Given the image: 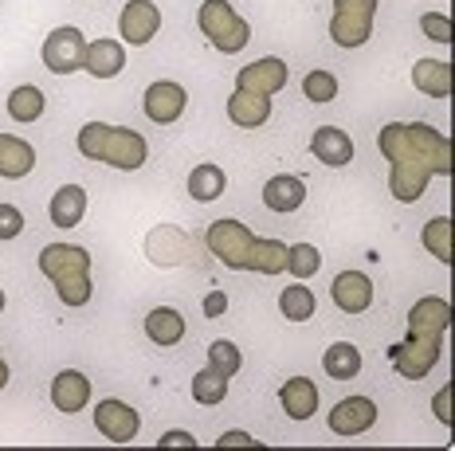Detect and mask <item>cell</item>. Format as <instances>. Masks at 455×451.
I'll list each match as a JSON object with an SVG mask.
<instances>
[{"label": "cell", "mask_w": 455, "mask_h": 451, "mask_svg": "<svg viewBox=\"0 0 455 451\" xmlns=\"http://www.w3.org/2000/svg\"><path fill=\"white\" fill-rule=\"evenodd\" d=\"M52 404L60 412H83L91 404V377H83L79 369H63L60 377H52Z\"/></svg>", "instance_id": "cell-18"}, {"label": "cell", "mask_w": 455, "mask_h": 451, "mask_svg": "<svg viewBox=\"0 0 455 451\" xmlns=\"http://www.w3.org/2000/svg\"><path fill=\"white\" fill-rule=\"evenodd\" d=\"M302 95H307L310 102H334L338 79L330 71H310L307 79H302Z\"/></svg>", "instance_id": "cell-34"}, {"label": "cell", "mask_w": 455, "mask_h": 451, "mask_svg": "<svg viewBox=\"0 0 455 451\" xmlns=\"http://www.w3.org/2000/svg\"><path fill=\"white\" fill-rule=\"evenodd\" d=\"M424 251H432L443 267H451V216H432L420 232Z\"/></svg>", "instance_id": "cell-30"}, {"label": "cell", "mask_w": 455, "mask_h": 451, "mask_svg": "<svg viewBox=\"0 0 455 451\" xmlns=\"http://www.w3.org/2000/svg\"><path fill=\"white\" fill-rule=\"evenodd\" d=\"M228 118H232V126H240V130H259L263 122L271 118V99L235 87V95H228Z\"/></svg>", "instance_id": "cell-20"}, {"label": "cell", "mask_w": 455, "mask_h": 451, "mask_svg": "<svg viewBox=\"0 0 455 451\" xmlns=\"http://www.w3.org/2000/svg\"><path fill=\"white\" fill-rule=\"evenodd\" d=\"M75 146H79V154L87 162H102L110 169H122V173H134L149 157V146L138 130L110 126V122H87L79 130V138H75Z\"/></svg>", "instance_id": "cell-3"}, {"label": "cell", "mask_w": 455, "mask_h": 451, "mask_svg": "<svg viewBox=\"0 0 455 451\" xmlns=\"http://www.w3.org/2000/svg\"><path fill=\"white\" fill-rule=\"evenodd\" d=\"M451 326V306L448 298H420L412 310H409V334L412 337H443Z\"/></svg>", "instance_id": "cell-15"}, {"label": "cell", "mask_w": 455, "mask_h": 451, "mask_svg": "<svg viewBox=\"0 0 455 451\" xmlns=\"http://www.w3.org/2000/svg\"><path fill=\"white\" fill-rule=\"evenodd\" d=\"M377 149L388 162V189L401 204H416L432 177H451V142L424 122H388L377 134Z\"/></svg>", "instance_id": "cell-1"}, {"label": "cell", "mask_w": 455, "mask_h": 451, "mask_svg": "<svg viewBox=\"0 0 455 451\" xmlns=\"http://www.w3.org/2000/svg\"><path fill=\"white\" fill-rule=\"evenodd\" d=\"M185 107H188V91L173 79L149 83L146 99H141V110H146V118L154 122V126H173V122L185 115Z\"/></svg>", "instance_id": "cell-9"}, {"label": "cell", "mask_w": 455, "mask_h": 451, "mask_svg": "<svg viewBox=\"0 0 455 451\" xmlns=\"http://www.w3.org/2000/svg\"><path fill=\"white\" fill-rule=\"evenodd\" d=\"M377 424V404L369 397H346L330 408V431L334 436H362Z\"/></svg>", "instance_id": "cell-13"}, {"label": "cell", "mask_w": 455, "mask_h": 451, "mask_svg": "<svg viewBox=\"0 0 455 451\" xmlns=\"http://www.w3.org/2000/svg\"><path fill=\"white\" fill-rule=\"evenodd\" d=\"M443 357V337H412L404 334V342H396L388 350V361L396 365L404 381H420L435 369V361Z\"/></svg>", "instance_id": "cell-7"}, {"label": "cell", "mask_w": 455, "mask_h": 451, "mask_svg": "<svg viewBox=\"0 0 455 451\" xmlns=\"http://www.w3.org/2000/svg\"><path fill=\"white\" fill-rule=\"evenodd\" d=\"M377 0H334V20H330V40L338 48H362L373 36Z\"/></svg>", "instance_id": "cell-6"}, {"label": "cell", "mask_w": 455, "mask_h": 451, "mask_svg": "<svg viewBox=\"0 0 455 451\" xmlns=\"http://www.w3.org/2000/svg\"><path fill=\"white\" fill-rule=\"evenodd\" d=\"M204 243L228 271H255V275H279L287 271V243L255 236L243 220H216L208 224Z\"/></svg>", "instance_id": "cell-2"}, {"label": "cell", "mask_w": 455, "mask_h": 451, "mask_svg": "<svg viewBox=\"0 0 455 451\" xmlns=\"http://www.w3.org/2000/svg\"><path fill=\"white\" fill-rule=\"evenodd\" d=\"M228 397V377H220L216 369H201L193 373V400L204 404V408H216Z\"/></svg>", "instance_id": "cell-31"}, {"label": "cell", "mask_w": 455, "mask_h": 451, "mask_svg": "<svg viewBox=\"0 0 455 451\" xmlns=\"http://www.w3.org/2000/svg\"><path fill=\"white\" fill-rule=\"evenodd\" d=\"M126 67V48L122 40H91L87 44V55H83V71L91 79H114Z\"/></svg>", "instance_id": "cell-19"}, {"label": "cell", "mask_w": 455, "mask_h": 451, "mask_svg": "<svg viewBox=\"0 0 455 451\" xmlns=\"http://www.w3.org/2000/svg\"><path fill=\"white\" fill-rule=\"evenodd\" d=\"M279 310H283V318H287V322H310V318H315V310H318V298H315V290L299 279V283L283 287Z\"/></svg>", "instance_id": "cell-29"}, {"label": "cell", "mask_w": 455, "mask_h": 451, "mask_svg": "<svg viewBox=\"0 0 455 451\" xmlns=\"http://www.w3.org/2000/svg\"><path fill=\"white\" fill-rule=\"evenodd\" d=\"M412 87L428 99H448L451 95V63L448 59H416Z\"/></svg>", "instance_id": "cell-22"}, {"label": "cell", "mask_w": 455, "mask_h": 451, "mask_svg": "<svg viewBox=\"0 0 455 451\" xmlns=\"http://www.w3.org/2000/svg\"><path fill=\"white\" fill-rule=\"evenodd\" d=\"M224 310H228V295H224V290H212V295H204V314L208 318H220Z\"/></svg>", "instance_id": "cell-39"}, {"label": "cell", "mask_w": 455, "mask_h": 451, "mask_svg": "<svg viewBox=\"0 0 455 451\" xmlns=\"http://www.w3.org/2000/svg\"><path fill=\"white\" fill-rule=\"evenodd\" d=\"M287 63L279 59V55H267V59H255L248 67H240L235 75V87L240 91H255V95H279L283 87H287Z\"/></svg>", "instance_id": "cell-12"}, {"label": "cell", "mask_w": 455, "mask_h": 451, "mask_svg": "<svg viewBox=\"0 0 455 451\" xmlns=\"http://www.w3.org/2000/svg\"><path fill=\"white\" fill-rule=\"evenodd\" d=\"M287 271L295 279H315L322 271V251L315 248V243H295V248H287Z\"/></svg>", "instance_id": "cell-33"}, {"label": "cell", "mask_w": 455, "mask_h": 451, "mask_svg": "<svg viewBox=\"0 0 455 451\" xmlns=\"http://www.w3.org/2000/svg\"><path fill=\"white\" fill-rule=\"evenodd\" d=\"M36 169V149L16 134H0V177L4 181H20Z\"/></svg>", "instance_id": "cell-23"}, {"label": "cell", "mask_w": 455, "mask_h": 451, "mask_svg": "<svg viewBox=\"0 0 455 451\" xmlns=\"http://www.w3.org/2000/svg\"><path fill=\"white\" fill-rule=\"evenodd\" d=\"M420 32L435 44H451V20L443 12H424L420 16Z\"/></svg>", "instance_id": "cell-35"}, {"label": "cell", "mask_w": 455, "mask_h": 451, "mask_svg": "<svg viewBox=\"0 0 455 451\" xmlns=\"http://www.w3.org/2000/svg\"><path fill=\"white\" fill-rule=\"evenodd\" d=\"M40 271L44 279L55 287L63 306L79 310L91 303L94 283H91V251L79 243H47L40 251Z\"/></svg>", "instance_id": "cell-4"}, {"label": "cell", "mask_w": 455, "mask_h": 451, "mask_svg": "<svg viewBox=\"0 0 455 451\" xmlns=\"http://www.w3.org/2000/svg\"><path fill=\"white\" fill-rule=\"evenodd\" d=\"M94 428H99L110 444H134L138 431H141V416H138V408H130L126 400L110 397L94 408Z\"/></svg>", "instance_id": "cell-10"}, {"label": "cell", "mask_w": 455, "mask_h": 451, "mask_svg": "<svg viewBox=\"0 0 455 451\" xmlns=\"http://www.w3.org/2000/svg\"><path fill=\"white\" fill-rule=\"evenodd\" d=\"M196 28H201L204 40L212 44L216 51H224V55L243 51L248 48V40H251L248 20H243L228 0H204V4L196 8Z\"/></svg>", "instance_id": "cell-5"}, {"label": "cell", "mask_w": 455, "mask_h": 451, "mask_svg": "<svg viewBox=\"0 0 455 451\" xmlns=\"http://www.w3.org/2000/svg\"><path fill=\"white\" fill-rule=\"evenodd\" d=\"M322 369L334 381H354L362 373V350L354 342H334L326 353H322Z\"/></svg>", "instance_id": "cell-27"}, {"label": "cell", "mask_w": 455, "mask_h": 451, "mask_svg": "<svg viewBox=\"0 0 455 451\" xmlns=\"http://www.w3.org/2000/svg\"><path fill=\"white\" fill-rule=\"evenodd\" d=\"M279 404L291 420H310L318 412V384L310 377H287L279 389Z\"/></svg>", "instance_id": "cell-21"}, {"label": "cell", "mask_w": 455, "mask_h": 451, "mask_svg": "<svg viewBox=\"0 0 455 451\" xmlns=\"http://www.w3.org/2000/svg\"><path fill=\"white\" fill-rule=\"evenodd\" d=\"M310 154L330 169H346L354 162V138L338 126H318L315 134H310Z\"/></svg>", "instance_id": "cell-16"}, {"label": "cell", "mask_w": 455, "mask_h": 451, "mask_svg": "<svg viewBox=\"0 0 455 451\" xmlns=\"http://www.w3.org/2000/svg\"><path fill=\"white\" fill-rule=\"evenodd\" d=\"M330 298H334L341 314H365L373 306V279L362 275V271H341L330 283Z\"/></svg>", "instance_id": "cell-14"}, {"label": "cell", "mask_w": 455, "mask_h": 451, "mask_svg": "<svg viewBox=\"0 0 455 451\" xmlns=\"http://www.w3.org/2000/svg\"><path fill=\"white\" fill-rule=\"evenodd\" d=\"M157 447H196V436L193 431H185V428H173V431H165V436L157 439Z\"/></svg>", "instance_id": "cell-38"}, {"label": "cell", "mask_w": 455, "mask_h": 451, "mask_svg": "<svg viewBox=\"0 0 455 451\" xmlns=\"http://www.w3.org/2000/svg\"><path fill=\"white\" fill-rule=\"evenodd\" d=\"M47 110V99L40 87H32V83H24V87H16L12 95H8V118L20 122V126H32V122H40Z\"/></svg>", "instance_id": "cell-28"}, {"label": "cell", "mask_w": 455, "mask_h": 451, "mask_svg": "<svg viewBox=\"0 0 455 451\" xmlns=\"http://www.w3.org/2000/svg\"><path fill=\"white\" fill-rule=\"evenodd\" d=\"M448 400H451V384H443L440 389V397L432 400V408H435V416H440V424H451V412H448Z\"/></svg>", "instance_id": "cell-40"}, {"label": "cell", "mask_w": 455, "mask_h": 451, "mask_svg": "<svg viewBox=\"0 0 455 451\" xmlns=\"http://www.w3.org/2000/svg\"><path fill=\"white\" fill-rule=\"evenodd\" d=\"M24 232V212L16 204H0V243L16 240Z\"/></svg>", "instance_id": "cell-36"}, {"label": "cell", "mask_w": 455, "mask_h": 451, "mask_svg": "<svg viewBox=\"0 0 455 451\" xmlns=\"http://www.w3.org/2000/svg\"><path fill=\"white\" fill-rule=\"evenodd\" d=\"M118 32H122V44L146 48V44L161 32V8L154 0H130L118 16Z\"/></svg>", "instance_id": "cell-11"}, {"label": "cell", "mask_w": 455, "mask_h": 451, "mask_svg": "<svg viewBox=\"0 0 455 451\" xmlns=\"http://www.w3.org/2000/svg\"><path fill=\"white\" fill-rule=\"evenodd\" d=\"M83 55H87V36H83L75 24L55 28V32L44 40V48H40V59H44V67L52 75L83 71Z\"/></svg>", "instance_id": "cell-8"}, {"label": "cell", "mask_w": 455, "mask_h": 451, "mask_svg": "<svg viewBox=\"0 0 455 451\" xmlns=\"http://www.w3.org/2000/svg\"><path fill=\"white\" fill-rule=\"evenodd\" d=\"M188 196H193L196 204H212V201H220L224 189H228V173L220 165H212V162H204V165H196L193 173H188Z\"/></svg>", "instance_id": "cell-26"}, {"label": "cell", "mask_w": 455, "mask_h": 451, "mask_svg": "<svg viewBox=\"0 0 455 451\" xmlns=\"http://www.w3.org/2000/svg\"><path fill=\"white\" fill-rule=\"evenodd\" d=\"M47 212H52L55 228H75V224L87 216V189H83V185H63V189H55Z\"/></svg>", "instance_id": "cell-24"}, {"label": "cell", "mask_w": 455, "mask_h": 451, "mask_svg": "<svg viewBox=\"0 0 455 451\" xmlns=\"http://www.w3.org/2000/svg\"><path fill=\"white\" fill-rule=\"evenodd\" d=\"M0 314H4V290H0Z\"/></svg>", "instance_id": "cell-42"}, {"label": "cell", "mask_w": 455, "mask_h": 451, "mask_svg": "<svg viewBox=\"0 0 455 451\" xmlns=\"http://www.w3.org/2000/svg\"><path fill=\"white\" fill-rule=\"evenodd\" d=\"M146 334H149V342L154 345H181V337H185V314L181 310H173V306H154L146 314Z\"/></svg>", "instance_id": "cell-25"}, {"label": "cell", "mask_w": 455, "mask_h": 451, "mask_svg": "<svg viewBox=\"0 0 455 451\" xmlns=\"http://www.w3.org/2000/svg\"><path fill=\"white\" fill-rule=\"evenodd\" d=\"M216 447H259V439H255L251 431H240V428H232V431H224V436L216 439Z\"/></svg>", "instance_id": "cell-37"}, {"label": "cell", "mask_w": 455, "mask_h": 451, "mask_svg": "<svg viewBox=\"0 0 455 451\" xmlns=\"http://www.w3.org/2000/svg\"><path fill=\"white\" fill-rule=\"evenodd\" d=\"M263 204H267V212H275V216L299 212L302 204H307V181L295 177V173L271 177V181L263 185Z\"/></svg>", "instance_id": "cell-17"}, {"label": "cell", "mask_w": 455, "mask_h": 451, "mask_svg": "<svg viewBox=\"0 0 455 451\" xmlns=\"http://www.w3.org/2000/svg\"><path fill=\"white\" fill-rule=\"evenodd\" d=\"M8 377H12V373H8V361H4V353H0V389L8 384Z\"/></svg>", "instance_id": "cell-41"}, {"label": "cell", "mask_w": 455, "mask_h": 451, "mask_svg": "<svg viewBox=\"0 0 455 451\" xmlns=\"http://www.w3.org/2000/svg\"><path fill=\"white\" fill-rule=\"evenodd\" d=\"M240 365H243V353H240V345H235V342L220 337V342L208 345V369H216L220 377L232 381L235 373H240Z\"/></svg>", "instance_id": "cell-32"}]
</instances>
